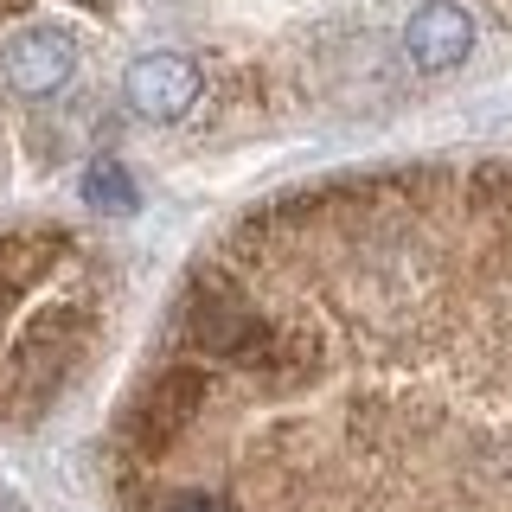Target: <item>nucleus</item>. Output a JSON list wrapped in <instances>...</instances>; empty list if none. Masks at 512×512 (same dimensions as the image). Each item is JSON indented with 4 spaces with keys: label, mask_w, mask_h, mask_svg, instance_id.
Instances as JSON below:
<instances>
[{
    "label": "nucleus",
    "mask_w": 512,
    "mask_h": 512,
    "mask_svg": "<svg viewBox=\"0 0 512 512\" xmlns=\"http://www.w3.org/2000/svg\"><path fill=\"white\" fill-rule=\"evenodd\" d=\"M84 199L109 205V212H128V205H135V186H128V173L116 167V160H96V167L84 173Z\"/></svg>",
    "instance_id": "nucleus-5"
},
{
    "label": "nucleus",
    "mask_w": 512,
    "mask_h": 512,
    "mask_svg": "<svg viewBox=\"0 0 512 512\" xmlns=\"http://www.w3.org/2000/svg\"><path fill=\"white\" fill-rule=\"evenodd\" d=\"M468 39H474L468 13L448 7V0H429V7L410 20V32H404V52H410L416 71H442V64L468 58Z\"/></svg>",
    "instance_id": "nucleus-4"
},
{
    "label": "nucleus",
    "mask_w": 512,
    "mask_h": 512,
    "mask_svg": "<svg viewBox=\"0 0 512 512\" xmlns=\"http://www.w3.org/2000/svg\"><path fill=\"white\" fill-rule=\"evenodd\" d=\"M192 96H199V71H192V58H180V52H154L128 71V103H135L141 116H180Z\"/></svg>",
    "instance_id": "nucleus-3"
},
{
    "label": "nucleus",
    "mask_w": 512,
    "mask_h": 512,
    "mask_svg": "<svg viewBox=\"0 0 512 512\" xmlns=\"http://www.w3.org/2000/svg\"><path fill=\"white\" fill-rule=\"evenodd\" d=\"M116 512H512V154L269 192L109 423Z\"/></svg>",
    "instance_id": "nucleus-1"
},
{
    "label": "nucleus",
    "mask_w": 512,
    "mask_h": 512,
    "mask_svg": "<svg viewBox=\"0 0 512 512\" xmlns=\"http://www.w3.org/2000/svg\"><path fill=\"white\" fill-rule=\"evenodd\" d=\"M0 7H13V0H0Z\"/></svg>",
    "instance_id": "nucleus-6"
},
{
    "label": "nucleus",
    "mask_w": 512,
    "mask_h": 512,
    "mask_svg": "<svg viewBox=\"0 0 512 512\" xmlns=\"http://www.w3.org/2000/svg\"><path fill=\"white\" fill-rule=\"evenodd\" d=\"M71 39L52 26H39V32H20L13 45H0V84H7L13 96H52L64 77H71Z\"/></svg>",
    "instance_id": "nucleus-2"
}]
</instances>
